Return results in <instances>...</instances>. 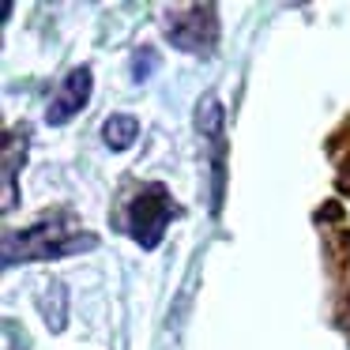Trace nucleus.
Here are the masks:
<instances>
[{
	"mask_svg": "<svg viewBox=\"0 0 350 350\" xmlns=\"http://www.w3.org/2000/svg\"><path fill=\"white\" fill-rule=\"evenodd\" d=\"M79 249H94V237L79 226L72 215H53L27 230H8L4 234V264H34V260H57Z\"/></svg>",
	"mask_w": 350,
	"mask_h": 350,
	"instance_id": "1",
	"label": "nucleus"
},
{
	"mask_svg": "<svg viewBox=\"0 0 350 350\" xmlns=\"http://www.w3.org/2000/svg\"><path fill=\"white\" fill-rule=\"evenodd\" d=\"M174 196H170L162 185H144L136 192V200L129 204V234L136 237L144 249H154L162 241V230H166L170 215H174Z\"/></svg>",
	"mask_w": 350,
	"mask_h": 350,
	"instance_id": "2",
	"label": "nucleus"
},
{
	"mask_svg": "<svg viewBox=\"0 0 350 350\" xmlns=\"http://www.w3.org/2000/svg\"><path fill=\"white\" fill-rule=\"evenodd\" d=\"M102 136H106V144L113 147V151H124V147H132V139L139 136V121L132 113H113L102 124Z\"/></svg>",
	"mask_w": 350,
	"mask_h": 350,
	"instance_id": "5",
	"label": "nucleus"
},
{
	"mask_svg": "<svg viewBox=\"0 0 350 350\" xmlns=\"http://www.w3.org/2000/svg\"><path fill=\"white\" fill-rule=\"evenodd\" d=\"M166 34L177 49H185V53H204V49H211L215 38H219L215 8L211 4H192V8L174 12L170 23H166Z\"/></svg>",
	"mask_w": 350,
	"mask_h": 350,
	"instance_id": "3",
	"label": "nucleus"
},
{
	"mask_svg": "<svg viewBox=\"0 0 350 350\" xmlns=\"http://www.w3.org/2000/svg\"><path fill=\"white\" fill-rule=\"evenodd\" d=\"M91 87H94V79H91V68H72L68 76L61 79V87H57V94L49 98V109H46V121L49 124H64V121H72V117L79 113V109L91 102Z\"/></svg>",
	"mask_w": 350,
	"mask_h": 350,
	"instance_id": "4",
	"label": "nucleus"
}]
</instances>
